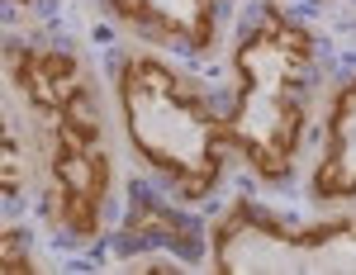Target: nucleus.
Returning <instances> with one entry per match:
<instances>
[{
  "instance_id": "0eeeda50",
  "label": "nucleus",
  "mask_w": 356,
  "mask_h": 275,
  "mask_svg": "<svg viewBox=\"0 0 356 275\" xmlns=\"http://www.w3.org/2000/svg\"><path fill=\"white\" fill-rule=\"evenodd\" d=\"M0 247H5V271L15 275H24V271H33V266H29V256L24 251H19V242H15V233H5V238H0Z\"/></svg>"
},
{
  "instance_id": "20e7f679",
  "label": "nucleus",
  "mask_w": 356,
  "mask_h": 275,
  "mask_svg": "<svg viewBox=\"0 0 356 275\" xmlns=\"http://www.w3.org/2000/svg\"><path fill=\"white\" fill-rule=\"evenodd\" d=\"M219 271H356V223H328L318 233H285L238 209L214 242Z\"/></svg>"
},
{
  "instance_id": "39448f33",
  "label": "nucleus",
  "mask_w": 356,
  "mask_h": 275,
  "mask_svg": "<svg viewBox=\"0 0 356 275\" xmlns=\"http://www.w3.org/2000/svg\"><path fill=\"white\" fill-rule=\"evenodd\" d=\"M314 194L318 199H342L356 194V81L337 95L328 119V152L314 171Z\"/></svg>"
},
{
  "instance_id": "6e6552de",
  "label": "nucleus",
  "mask_w": 356,
  "mask_h": 275,
  "mask_svg": "<svg viewBox=\"0 0 356 275\" xmlns=\"http://www.w3.org/2000/svg\"><path fill=\"white\" fill-rule=\"evenodd\" d=\"M19 5H29V0H19Z\"/></svg>"
},
{
  "instance_id": "f257e3e1",
  "label": "nucleus",
  "mask_w": 356,
  "mask_h": 275,
  "mask_svg": "<svg viewBox=\"0 0 356 275\" xmlns=\"http://www.w3.org/2000/svg\"><path fill=\"white\" fill-rule=\"evenodd\" d=\"M314 67L309 33L266 15L238 48V100L228 142H238L261 176H285L304 128V81Z\"/></svg>"
},
{
  "instance_id": "423d86ee",
  "label": "nucleus",
  "mask_w": 356,
  "mask_h": 275,
  "mask_svg": "<svg viewBox=\"0 0 356 275\" xmlns=\"http://www.w3.org/2000/svg\"><path fill=\"white\" fill-rule=\"evenodd\" d=\"M134 24L171 33L181 43H209L214 33V0H110Z\"/></svg>"
},
{
  "instance_id": "f03ea898",
  "label": "nucleus",
  "mask_w": 356,
  "mask_h": 275,
  "mask_svg": "<svg viewBox=\"0 0 356 275\" xmlns=\"http://www.w3.org/2000/svg\"><path fill=\"white\" fill-rule=\"evenodd\" d=\"M124 128L162 176L176 181L181 194H204L223 171L228 124H219L186 76L152 57H134L119 81Z\"/></svg>"
},
{
  "instance_id": "7ed1b4c3",
  "label": "nucleus",
  "mask_w": 356,
  "mask_h": 275,
  "mask_svg": "<svg viewBox=\"0 0 356 275\" xmlns=\"http://www.w3.org/2000/svg\"><path fill=\"white\" fill-rule=\"evenodd\" d=\"M38 119V142L48 152V171H53V219L72 233V238H90L100 228V204L110 190V152L100 138V114H95V95L76 90L53 105H33Z\"/></svg>"
}]
</instances>
